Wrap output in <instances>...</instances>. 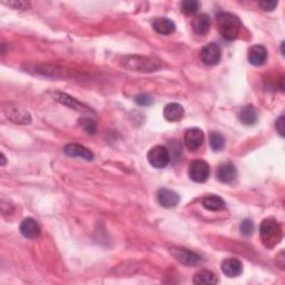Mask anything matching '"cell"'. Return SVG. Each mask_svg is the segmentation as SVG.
Returning <instances> with one entry per match:
<instances>
[{
	"label": "cell",
	"instance_id": "cell-5",
	"mask_svg": "<svg viewBox=\"0 0 285 285\" xmlns=\"http://www.w3.org/2000/svg\"><path fill=\"white\" fill-rule=\"evenodd\" d=\"M188 173L193 182L204 183L210 176V166L203 159H195L189 165Z\"/></svg>",
	"mask_w": 285,
	"mask_h": 285
},
{
	"label": "cell",
	"instance_id": "cell-22",
	"mask_svg": "<svg viewBox=\"0 0 285 285\" xmlns=\"http://www.w3.org/2000/svg\"><path fill=\"white\" fill-rule=\"evenodd\" d=\"M239 118L243 124L251 126V125H254L258 122V112L252 105H247L243 107V109L240 111Z\"/></svg>",
	"mask_w": 285,
	"mask_h": 285
},
{
	"label": "cell",
	"instance_id": "cell-24",
	"mask_svg": "<svg viewBox=\"0 0 285 285\" xmlns=\"http://www.w3.org/2000/svg\"><path fill=\"white\" fill-rule=\"evenodd\" d=\"M201 7V5L198 2H195V0H185L181 4L182 11L185 15H193Z\"/></svg>",
	"mask_w": 285,
	"mask_h": 285
},
{
	"label": "cell",
	"instance_id": "cell-3",
	"mask_svg": "<svg viewBox=\"0 0 285 285\" xmlns=\"http://www.w3.org/2000/svg\"><path fill=\"white\" fill-rule=\"evenodd\" d=\"M260 234L267 247H273L282 240V227L274 218H266L261 223Z\"/></svg>",
	"mask_w": 285,
	"mask_h": 285
},
{
	"label": "cell",
	"instance_id": "cell-17",
	"mask_svg": "<svg viewBox=\"0 0 285 285\" xmlns=\"http://www.w3.org/2000/svg\"><path fill=\"white\" fill-rule=\"evenodd\" d=\"M193 31L198 35H205L209 33L211 28V18L209 15L202 14L197 17H195L192 21Z\"/></svg>",
	"mask_w": 285,
	"mask_h": 285
},
{
	"label": "cell",
	"instance_id": "cell-12",
	"mask_svg": "<svg viewBox=\"0 0 285 285\" xmlns=\"http://www.w3.org/2000/svg\"><path fill=\"white\" fill-rule=\"evenodd\" d=\"M64 153L69 157H80L86 160H92L94 158L93 153L86 148L85 146L76 144V142H70L64 147Z\"/></svg>",
	"mask_w": 285,
	"mask_h": 285
},
{
	"label": "cell",
	"instance_id": "cell-27",
	"mask_svg": "<svg viewBox=\"0 0 285 285\" xmlns=\"http://www.w3.org/2000/svg\"><path fill=\"white\" fill-rule=\"evenodd\" d=\"M135 100L136 103L140 106H150L151 104H153V98L146 94L138 95V96L135 98Z\"/></svg>",
	"mask_w": 285,
	"mask_h": 285
},
{
	"label": "cell",
	"instance_id": "cell-29",
	"mask_svg": "<svg viewBox=\"0 0 285 285\" xmlns=\"http://www.w3.org/2000/svg\"><path fill=\"white\" fill-rule=\"evenodd\" d=\"M6 5L11 6V7H14L16 9H27L29 6V3L26 2H11V3H5Z\"/></svg>",
	"mask_w": 285,
	"mask_h": 285
},
{
	"label": "cell",
	"instance_id": "cell-4",
	"mask_svg": "<svg viewBox=\"0 0 285 285\" xmlns=\"http://www.w3.org/2000/svg\"><path fill=\"white\" fill-rule=\"evenodd\" d=\"M147 159L153 167L162 169L168 166L170 163V154L167 147L163 145H156L151 148L147 153Z\"/></svg>",
	"mask_w": 285,
	"mask_h": 285
},
{
	"label": "cell",
	"instance_id": "cell-31",
	"mask_svg": "<svg viewBox=\"0 0 285 285\" xmlns=\"http://www.w3.org/2000/svg\"><path fill=\"white\" fill-rule=\"evenodd\" d=\"M2 157H3V160H2V165L4 166V165L6 164V157H5V155H4V154H2Z\"/></svg>",
	"mask_w": 285,
	"mask_h": 285
},
{
	"label": "cell",
	"instance_id": "cell-30",
	"mask_svg": "<svg viewBox=\"0 0 285 285\" xmlns=\"http://www.w3.org/2000/svg\"><path fill=\"white\" fill-rule=\"evenodd\" d=\"M275 127H276L278 134H280L282 137H284V116L283 115L278 117V120L275 123Z\"/></svg>",
	"mask_w": 285,
	"mask_h": 285
},
{
	"label": "cell",
	"instance_id": "cell-2",
	"mask_svg": "<svg viewBox=\"0 0 285 285\" xmlns=\"http://www.w3.org/2000/svg\"><path fill=\"white\" fill-rule=\"evenodd\" d=\"M121 65L126 69L138 71V73H151L160 67V62L151 57L126 56L122 58Z\"/></svg>",
	"mask_w": 285,
	"mask_h": 285
},
{
	"label": "cell",
	"instance_id": "cell-10",
	"mask_svg": "<svg viewBox=\"0 0 285 285\" xmlns=\"http://www.w3.org/2000/svg\"><path fill=\"white\" fill-rule=\"evenodd\" d=\"M4 111L10 121H13L17 124L27 125L31 123V115H29V112L20 108V107L10 105L8 107H5Z\"/></svg>",
	"mask_w": 285,
	"mask_h": 285
},
{
	"label": "cell",
	"instance_id": "cell-1",
	"mask_svg": "<svg viewBox=\"0 0 285 285\" xmlns=\"http://www.w3.org/2000/svg\"><path fill=\"white\" fill-rule=\"evenodd\" d=\"M219 34L226 40H235L240 34L242 23L239 18L230 13H218L216 16Z\"/></svg>",
	"mask_w": 285,
	"mask_h": 285
},
{
	"label": "cell",
	"instance_id": "cell-7",
	"mask_svg": "<svg viewBox=\"0 0 285 285\" xmlns=\"http://www.w3.org/2000/svg\"><path fill=\"white\" fill-rule=\"evenodd\" d=\"M170 254L173 255L177 261H180L181 263L185 265H191V266L198 265L202 263V261H203L201 255L189 251V249L186 248H180V247L172 248Z\"/></svg>",
	"mask_w": 285,
	"mask_h": 285
},
{
	"label": "cell",
	"instance_id": "cell-14",
	"mask_svg": "<svg viewBox=\"0 0 285 285\" xmlns=\"http://www.w3.org/2000/svg\"><path fill=\"white\" fill-rule=\"evenodd\" d=\"M20 232L23 236L27 237V239H36V237H38L40 235L41 229H40V225L36 219L28 217L21 222Z\"/></svg>",
	"mask_w": 285,
	"mask_h": 285
},
{
	"label": "cell",
	"instance_id": "cell-21",
	"mask_svg": "<svg viewBox=\"0 0 285 285\" xmlns=\"http://www.w3.org/2000/svg\"><path fill=\"white\" fill-rule=\"evenodd\" d=\"M193 281L195 284H200V285H204V284L205 285H214V284L218 283L217 276L214 274L213 272L207 271V270H202L196 273Z\"/></svg>",
	"mask_w": 285,
	"mask_h": 285
},
{
	"label": "cell",
	"instance_id": "cell-20",
	"mask_svg": "<svg viewBox=\"0 0 285 285\" xmlns=\"http://www.w3.org/2000/svg\"><path fill=\"white\" fill-rule=\"evenodd\" d=\"M203 206L209 211L219 212V211H223L225 207H226V203H225V201L219 197V196L212 195V196H207L206 198L203 200Z\"/></svg>",
	"mask_w": 285,
	"mask_h": 285
},
{
	"label": "cell",
	"instance_id": "cell-15",
	"mask_svg": "<svg viewBox=\"0 0 285 285\" xmlns=\"http://www.w3.org/2000/svg\"><path fill=\"white\" fill-rule=\"evenodd\" d=\"M267 59V50L262 45H255L248 51V62L253 66H262Z\"/></svg>",
	"mask_w": 285,
	"mask_h": 285
},
{
	"label": "cell",
	"instance_id": "cell-18",
	"mask_svg": "<svg viewBox=\"0 0 285 285\" xmlns=\"http://www.w3.org/2000/svg\"><path fill=\"white\" fill-rule=\"evenodd\" d=\"M153 28L160 35H170L175 31V23L168 18H156L153 21Z\"/></svg>",
	"mask_w": 285,
	"mask_h": 285
},
{
	"label": "cell",
	"instance_id": "cell-9",
	"mask_svg": "<svg viewBox=\"0 0 285 285\" xmlns=\"http://www.w3.org/2000/svg\"><path fill=\"white\" fill-rule=\"evenodd\" d=\"M52 97L55 100H57L58 103H61L65 106H67L68 108H73L77 111H81V112H88L92 111V109L89 108L88 106H86L85 104H82L80 102H78L76 98L69 96L66 93H62V92H55L52 94Z\"/></svg>",
	"mask_w": 285,
	"mask_h": 285
},
{
	"label": "cell",
	"instance_id": "cell-25",
	"mask_svg": "<svg viewBox=\"0 0 285 285\" xmlns=\"http://www.w3.org/2000/svg\"><path fill=\"white\" fill-rule=\"evenodd\" d=\"M79 124H80V126L84 128L85 132L89 135H94L95 133H96V130H97V125H96V122H95L94 120H92V118H89V117H82L79 120Z\"/></svg>",
	"mask_w": 285,
	"mask_h": 285
},
{
	"label": "cell",
	"instance_id": "cell-28",
	"mask_svg": "<svg viewBox=\"0 0 285 285\" xmlns=\"http://www.w3.org/2000/svg\"><path fill=\"white\" fill-rule=\"evenodd\" d=\"M260 7L264 11H273L278 5V2H260Z\"/></svg>",
	"mask_w": 285,
	"mask_h": 285
},
{
	"label": "cell",
	"instance_id": "cell-6",
	"mask_svg": "<svg viewBox=\"0 0 285 285\" xmlns=\"http://www.w3.org/2000/svg\"><path fill=\"white\" fill-rule=\"evenodd\" d=\"M200 57H201V61L205 65L214 66V65H217L219 61H221V57H222L221 48H219L218 45L214 43L207 44L202 48L200 52Z\"/></svg>",
	"mask_w": 285,
	"mask_h": 285
},
{
	"label": "cell",
	"instance_id": "cell-8",
	"mask_svg": "<svg viewBox=\"0 0 285 285\" xmlns=\"http://www.w3.org/2000/svg\"><path fill=\"white\" fill-rule=\"evenodd\" d=\"M184 142L189 151H197L204 142V133L197 127L189 128L184 135Z\"/></svg>",
	"mask_w": 285,
	"mask_h": 285
},
{
	"label": "cell",
	"instance_id": "cell-13",
	"mask_svg": "<svg viewBox=\"0 0 285 285\" xmlns=\"http://www.w3.org/2000/svg\"><path fill=\"white\" fill-rule=\"evenodd\" d=\"M157 198L159 204L166 209H172V207H175L178 202H180V195L176 192L172 191V189L167 188H162L159 189L157 193Z\"/></svg>",
	"mask_w": 285,
	"mask_h": 285
},
{
	"label": "cell",
	"instance_id": "cell-23",
	"mask_svg": "<svg viewBox=\"0 0 285 285\" xmlns=\"http://www.w3.org/2000/svg\"><path fill=\"white\" fill-rule=\"evenodd\" d=\"M210 146L214 152L222 151L225 147V137L219 132H212L209 136Z\"/></svg>",
	"mask_w": 285,
	"mask_h": 285
},
{
	"label": "cell",
	"instance_id": "cell-16",
	"mask_svg": "<svg viewBox=\"0 0 285 285\" xmlns=\"http://www.w3.org/2000/svg\"><path fill=\"white\" fill-rule=\"evenodd\" d=\"M237 176L236 167L231 163H225L221 165L217 169V178L222 183H232Z\"/></svg>",
	"mask_w": 285,
	"mask_h": 285
},
{
	"label": "cell",
	"instance_id": "cell-11",
	"mask_svg": "<svg viewBox=\"0 0 285 285\" xmlns=\"http://www.w3.org/2000/svg\"><path fill=\"white\" fill-rule=\"evenodd\" d=\"M222 271L227 277H237L243 273V263L236 258H229L222 262Z\"/></svg>",
	"mask_w": 285,
	"mask_h": 285
},
{
	"label": "cell",
	"instance_id": "cell-19",
	"mask_svg": "<svg viewBox=\"0 0 285 285\" xmlns=\"http://www.w3.org/2000/svg\"><path fill=\"white\" fill-rule=\"evenodd\" d=\"M164 116L169 122H178L181 121L184 116L183 106L177 103L168 104L164 108Z\"/></svg>",
	"mask_w": 285,
	"mask_h": 285
},
{
	"label": "cell",
	"instance_id": "cell-26",
	"mask_svg": "<svg viewBox=\"0 0 285 285\" xmlns=\"http://www.w3.org/2000/svg\"><path fill=\"white\" fill-rule=\"evenodd\" d=\"M240 230L244 236L252 235V233L254 232V223L251 221V219H244V221L241 223Z\"/></svg>",
	"mask_w": 285,
	"mask_h": 285
}]
</instances>
